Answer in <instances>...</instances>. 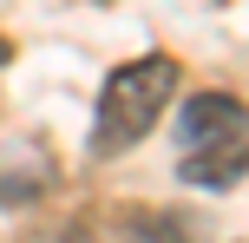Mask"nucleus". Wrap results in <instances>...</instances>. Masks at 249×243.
Masks as SVG:
<instances>
[{
	"mask_svg": "<svg viewBox=\"0 0 249 243\" xmlns=\"http://www.w3.org/2000/svg\"><path fill=\"white\" fill-rule=\"evenodd\" d=\"M177 59L171 53H144V59H124L112 79L99 86V105H92V158H124L131 145H144L158 131V118L171 112L177 99Z\"/></svg>",
	"mask_w": 249,
	"mask_h": 243,
	"instance_id": "obj_1",
	"label": "nucleus"
},
{
	"mask_svg": "<svg viewBox=\"0 0 249 243\" xmlns=\"http://www.w3.org/2000/svg\"><path fill=\"white\" fill-rule=\"evenodd\" d=\"M171 131H177V145H184V151H197V145H223V138H243V99H236V92H197V99L177 105Z\"/></svg>",
	"mask_w": 249,
	"mask_h": 243,
	"instance_id": "obj_2",
	"label": "nucleus"
},
{
	"mask_svg": "<svg viewBox=\"0 0 249 243\" xmlns=\"http://www.w3.org/2000/svg\"><path fill=\"white\" fill-rule=\"evenodd\" d=\"M53 178H59V171H53L33 145H20V151H13V145H0V204H7V210H20V204H33V197H46Z\"/></svg>",
	"mask_w": 249,
	"mask_h": 243,
	"instance_id": "obj_3",
	"label": "nucleus"
},
{
	"mask_svg": "<svg viewBox=\"0 0 249 243\" xmlns=\"http://www.w3.org/2000/svg\"><path fill=\"white\" fill-rule=\"evenodd\" d=\"M177 178L197 184V191H236V184H243V138H223V145H197V151H184Z\"/></svg>",
	"mask_w": 249,
	"mask_h": 243,
	"instance_id": "obj_4",
	"label": "nucleus"
},
{
	"mask_svg": "<svg viewBox=\"0 0 249 243\" xmlns=\"http://www.w3.org/2000/svg\"><path fill=\"white\" fill-rule=\"evenodd\" d=\"M7 59H13V46H7V39H0V66H7Z\"/></svg>",
	"mask_w": 249,
	"mask_h": 243,
	"instance_id": "obj_5",
	"label": "nucleus"
}]
</instances>
